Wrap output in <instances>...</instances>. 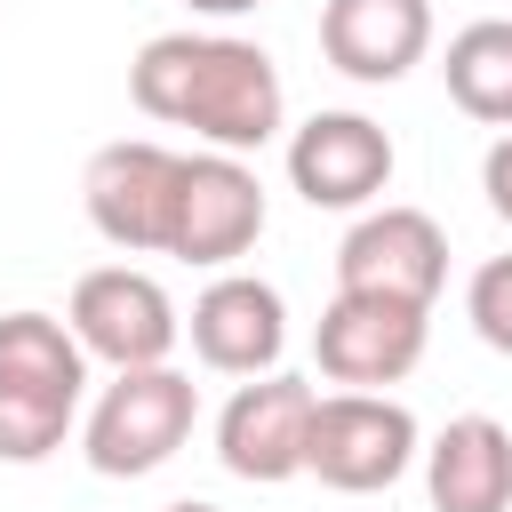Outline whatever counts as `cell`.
<instances>
[{
	"instance_id": "4",
	"label": "cell",
	"mask_w": 512,
	"mask_h": 512,
	"mask_svg": "<svg viewBox=\"0 0 512 512\" xmlns=\"http://www.w3.org/2000/svg\"><path fill=\"white\" fill-rule=\"evenodd\" d=\"M424 456V432L416 416L392 400V392H320L312 408V448H304V472L336 496H376L392 488L408 464Z\"/></svg>"
},
{
	"instance_id": "19",
	"label": "cell",
	"mask_w": 512,
	"mask_h": 512,
	"mask_svg": "<svg viewBox=\"0 0 512 512\" xmlns=\"http://www.w3.org/2000/svg\"><path fill=\"white\" fill-rule=\"evenodd\" d=\"M160 512H216V504H200V496H176V504H160Z\"/></svg>"
},
{
	"instance_id": "14",
	"label": "cell",
	"mask_w": 512,
	"mask_h": 512,
	"mask_svg": "<svg viewBox=\"0 0 512 512\" xmlns=\"http://www.w3.org/2000/svg\"><path fill=\"white\" fill-rule=\"evenodd\" d=\"M432 512H512V432L496 416H448L424 448Z\"/></svg>"
},
{
	"instance_id": "16",
	"label": "cell",
	"mask_w": 512,
	"mask_h": 512,
	"mask_svg": "<svg viewBox=\"0 0 512 512\" xmlns=\"http://www.w3.org/2000/svg\"><path fill=\"white\" fill-rule=\"evenodd\" d=\"M464 312H472L480 344L512 360V256H488V264L472 272V288H464Z\"/></svg>"
},
{
	"instance_id": "3",
	"label": "cell",
	"mask_w": 512,
	"mask_h": 512,
	"mask_svg": "<svg viewBox=\"0 0 512 512\" xmlns=\"http://www.w3.org/2000/svg\"><path fill=\"white\" fill-rule=\"evenodd\" d=\"M192 424H200V384L184 368H128L96 392L80 448L104 480H144L192 440Z\"/></svg>"
},
{
	"instance_id": "9",
	"label": "cell",
	"mask_w": 512,
	"mask_h": 512,
	"mask_svg": "<svg viewBox=\"0 0 512 512\" xmlns=\"http://www.w3.org/2000/svg\"><path fill=\"white\" fill-rule=\"evenodd\" d=\"M336 288L432 312V296L448 288V232L424 208H368L336 248Z\"/></svg>"
},
{
	"instance_id": "15",
	"label": "cell",
	"mask_w": 512,
	"mask_h": 512,
	"mask_svg": "<svg viewBox=\"0 0 512 512\" xmlns=\"http://www.w3.org/2000/svg\"><path fill=\"white\" fill-rule=\"evenodd\" d=\"M440 80H448V104L480 128H512V16H480L448 40L440 56Z\"/></svg>"
},
{
	"instance_id": "18",
	"label": "cell",
	"mask_w": 512,
	"mask_h": 512,
	"mask_svg": "<svg viewBox=\"0 0 512 512\" xmlns=\"http://www.w3.org/2000/svg\"><path fill=\"white\" fill-rule=\"evenodd\" d=\"M192 16H248V8H264V0H184Z\"/></svg>"
},
{
	"instance_id": "13",
	"label": "cell",
	"mask_w": 512,
	"mask_h": 512,
	"mask_svg": "<svg viewBox=\"0 0 512 512\" xmlns=\"http://www.w3.org/2000/svg\"><path fill=\"white\" fill-rule=\"evenodd\" d=\"M424 48H432V0H320V56L360 88L408 80Z\"/></svg>"
},
{
	"instance_id": "11",
	"label": "cell",
	"mask_w": 512,
	"mask_h": 512,
	"mask_svg": "<svg viewBox=\"0 0 512 512\" xmlns=\"http://www.w3.org/2000/svg\"><path fill=\"white\" fill-rule=\"evenodd\" d=\"M400 152L368 112H312L304 128H288V184L304 208H360L392 184Z\"/></svg>"
},
{
	"instance_id": "12",
	"label": "cell",
	"mask_w": 512,
	"mask_h": 512,
	"mask_svg": "<svg viewBox=\"0 0 512 512\" xmlns=\"http://www.w3.org/2000/svg\"><path fill=\"white\" fill-rule=\"evenodd\" d=\"M192 352H200V368H216V376H272L280 368V352H288V304H280V288L272 280H256V272H216L200 296H192Z\"/></svg>"
},
{
	"instance_id": "1",
	"label": "cell",
	"mask_w": 512,
	"mask_h": 512,
	"mask_svg": "<svg viewBox=\"0 0 512 512\" xmlns=\"http://www.w3.org/2000/svg\"><path fill=\"white\" fill-rule=\"evenodd\" d=\"M128 96L160 128H192L208 152H264L288 128L280 64L240 32H160L128 64Z\"/></svg>"
},
{
	"instance_id": "8",
	"label": "cell",
	"mask_w": 512,
	"mask_h": 512,
	"mask_svg": "<svg viewBox=\"0 0 512 512\" xmlns=\"http://www.w3.org/2000/svg\"><path fill=\"white\" fill-rule=\"evenodd\" d=\"M312 408H320V392L304 376H288V368L232 384V400L216 416V464L232 480H256V488L296 480L304 448H312Z\"/></svg>"
},
{
	"instance_id": "6",
	"label": "cell",
	"mask_w": 512,
	"mask_h": 512,
	"mask_svg": "<svg viewBox=\"0 0 512 512\" xmlns=\"http://www.w3.org/2000/svg\"><path fill=\"white\" fill-rule=\"evenodd\" d=\"M264 240V176L240 152H184L176 168V208H168V248L176 264H232Z\"/></svg>"
},
{
	"instance_id": "7",
	"label": "cell",
	"mask_w": 512,
	"mask_h": 512,
	"mask_svg": "<svg viewBox=\"0 0 512 512\" xmlns=\"http://www.w3.org/2000/svg\"><path fill=\"white\" fill-rule=\"evenodd\" d=\"M176 168H184V152H168L152 136L104 144L80 176V208H88L96 240H112L120 256H160L168 248V208H176Z\"/></svg>"
},
{
	"instance_id": "17",
	"label": "cell",
	"mask_w": 512,
	"mask_h": 512,
	"mask_svg": "<svg viewBox=\"0 0 512 512\" xmlns=\"http://www.w3.org/2000/svg\"><path fill=\"white\" fill-rule=\"evenodd\" d=\"M480 192H488V208L512 224V128L488 144V160H480Z\"/></svg>"
},
{
	"instance_id": "5",
	"label": "cell",
	"mask_w": 512,
	"mask_h": 512,
	"mask_svg": "<svg viewBox=\"0 0 512 512\" xmlns=\"http://www.w3.org/2000/svg\"><path fill=\"white\" fill-rule=\"evenodd\" d=\"M64 320H72L80 352L104 360L112 376H128V368H168V352H176V336H184L168 288H160L152 272H136V264H96V272H80Z\"/></svg>"
},
{
	"instance_id": "10",
	"label": "cell",
	"mask_w": 512,
	"mask_h": 512,
	"mask_svg": "<svg viewBox=\"0 0 512 512\" xmlns=\"http://www.w3.org/2000/svg\"><path fill=\"white\" fill-rule=\"evenodd\" d=\"M424 336H432V312L416 304H392V296H328L320 328H312V352H320V376L344 384V392H384L400 384L416 360H424Z\"/></svg>"
},
{
	"instance_id": "2",
	"label": "cell",
	"mask_w": 512,
	"mask_h": 512,
	"mask_svg": "<svg viewBox=\"0 0 512 512\" xmlns=\"http://www.w3.org/2000/svg\"><path fill=\"white\" fill-rule=\"evenodd\" d=\"M88 352L56 312H0V464H48L80 416Z\"/></svg>"
}]
</instances>
